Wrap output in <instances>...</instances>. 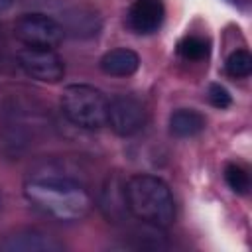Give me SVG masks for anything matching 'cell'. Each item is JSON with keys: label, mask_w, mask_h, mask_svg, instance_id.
<instances>
[{"label": "cell", "mask_w": 252, "mask_h": 252, "mask_svg": "<svg viewBox=\"0 0 252 252\" xmlns=\"http://www.w3.org/2000/svg\"><path fill=\"white\" fill-rule=\"evenodd\" d=\"M224 181L238 195H246L248 189H250V175H248V171L240 163H226V167H224Z\"/></svg>", "instance_id": "cell-15"}, {"label": "cell", "mask_w": 252, "mask_h": 252, "mask_svg": "<svg viewBox=\"0 0 252 252\" xmlns=\"http://www.w3.org/2000/svg\"><path fill=\"white\" fill-rule=\"evenodd\" d=\"M148 120V112L144 102L134 94H116L108 100L106 124L110 130L122 138L138 134Z\"/></svg>", "instance_id": "cell-5"}, {"label": "cell", "mask_w": 252, "mask_h": 252, "mask_svg": "<svg viewBox=\"0 0 252 252\" xmlns=\"http://www.w3.org/2000/svg\"><path fill=\"white\" fill-rule=\"evenodd\" d=\"M138 67H140V57L136 51L128 47L110 49L100 57L102 73L112 75V77H130L138 71Z\"/></svg>", "instance_id": "cell-10"}, {"label": "cell", "mask_w": 252, "mask_h": 252, "mask_svg": "<svg viewBox=\"0 0 252 252\" xmlns=\"http://www.w3.org/2000/svg\"><path fill=\"white\" fill-rule=\"evenodd\" d=\"M205 130V116L193 108H179L169 116V132L175 138H193Z\"/></svg>", "instance_id": "cell-12"}, {"label": "cell", "mask_w": 252, "mask_h": 252, "mask_svg": "<svg viewBox=\"0 0 252 252\" xmlns=\"http://www.w3.org/2000/svg\"><path fill=\"white\" fill-rule=\"evenodd\" d=\"M0 250L6 252H59L63 250V244L39 230V228H20L16 232L6 234L0 240Z\"/></svg>", "instance_id": "cell-7"}, {"label": "cell", "mask_w": 252, "mask_h": 252, "mask_svg": "<svg viewBox=\"0 0 252 252\" xmlns=\"http://www.w3.org/2000/svg\"><path fill=\"white\" fill-rule=\"evenodd\" d=\"M14 33L26 47H49V49L57 47L65 35L57 20L39 12L20 16L14 24Z\"/></svg>", "instance_id": "cell-4"}, {"label": "cell", "mask_w": 252, "mask_h": 252, "mask_svg": "<svg viewBox=\"0 0 252 252\" xmlns=\"http://www.w3.org/2000/svg\"><path fill=\"white\" fill-rule=\"evenodd\" d=\"M0 207H2V203H0Z\"/></svg>", "instance_id": "cell-18"}, {"label": "cell", "mask_w": 252, "mask_h": 252, "mask_svg": "<svg viewBox=\"0 0 252 252\" xmlns=\"http://www.w3.org/2000/svg\"><path fill=\"white\" fill-rule=\"evenodd\" d=\"M61 28L63 33H69L73 37H93L100 30V18L93 10L75 8L65 14Z\"/></svg>", "instance_id": "cell-11"}, {"label": "cell", "mask_w": 252, "mask_h": 252, "mask_svg": "<svg viewBox=\"0 0 252 252\" xmlns=\"http://www.w3.org/2000/svg\"><path fill=\"white\" fill-rule=\"evenodd\" d=\"M224 71L234 77V79H242L248 77L252 71V55L248 49H236L228 55L226 63H224Z\"/></svg>", "instance_id": "cell-14"}, {"label": "cell", "mask_w": 252, "mask_h": 252, "mask_svg": "<svg viewBox=\"0 0 252 252\" xmlns=\"http://www.w3.org/2000/svg\"><path fill=\"white\" fill-rule=\"evenodd\" d=\"M177 53L187 61H201L209 55V41L201 35H185L177 43Z\"/></svg>", "instance_id": "cell-13"}, {"label": "cell", "mask_w": 252, "mask_h": 252, "mask_svg": "<svg viewBox=\"0 0 252 252\" xmlns=\"http://www.w3.org/2000/svg\"><path fill=\"white\" fill-rule=\"evenodd\" d=\"M24 195L35 211L57 222H79L93 209L87 185L55 169L32 173L24 183Z\"/></svg>", "instance_id": "cell-1"}, {"label": "cell", "mask_w": 252, "mask_h": 252, "mask_svg": "<svg viewBox=\"0 0 252 252\" xmlns=\"http://www.w3.org/2000/svg\"><path fill=\"white\" fill-rule=\"evenodd\" d=\"M207 98H209V102H211L213 106H217V108H226V106H230V102H232L230 93H228L222 85H219V83L209 85Z\"/></svg>", "instance_id": "cell-16"}, {"label": "cell", "mask_w": 252, "mask_h": 252, "mask_svg": "<svg viewBox=\"0 0 252 252\" xmlns=\"http://www.w3.org/2000/svg\"><path fill=\"white\" fill-rule=\"evenodd\" d=\"M12 4H14V0H0V14H2V12H6Z\"/></svg>", "instance_id": "cell-17"}, {"label": "cell", "mask_w": 252, "mask_h": 252, "mask_svg": "<svg viewBox=\"0 0 252 252\" xmlns=\"http://www.w3.org/2000/svg\"><path fill=\"white\" fill-rule=\"evenodd\" d=\"M165 18L161 0H134L126 14V26L134 33H154L159 30Z\"/></svg>", "instance_id": "cell-8"}, {"label": "cell", "mask_w": 252, "mask_h": 252, "mask_svg": "<svg viewBox=\"0 0 252 252\" xmlns=\"http://www.w3.org/2000/svg\"><path fill=\"white\" fill-rule=\"evenodd\" d=\"M124 185L126 181H122L118 175H112V177H106L102 189H100V211L102 215L112 220V222H118V220H124L126 215H130L128 211V205H126V191H124Z\"/></svg>", "instance_id": "cell-9"}, {"label": "cell", "mask_w": 252, "mask_h": 252, "mask_svg": "<svg viewBox=\"0 0 252 252\" xmlns=\"http://www.w3.org/2000/svg\"><path fill=\"white\" fill-rule=\"evenodd\" d=\"M24 73L41 83H59L65 75L63 59L49 47H24L18 53Z\"/></svg>", "instance_id": "cell-6"}, {"label": "cell", "mask_w": 252, "mask_h": 252, "mask_svg": "<svg viewBox=\"0 0 252 252\" xmlns=\"http://www.w3.org/2000/svg\"><path fill=\"white\" fill-rule=\"evenodd\" d=\"M59 104L65 118L83 130H98L106 126L108 98L93 85L77 83L65 87Z\"/></svg>", "instance_id": "cell-3"}, {"label": "cell", "mask_w": 252, "mask_h": 252, "mask_svg": "<svg viewBox=\"0 0 252 252\" xmlns=\"http://www.w3.org/2000/svg\"><path fill=\"white\" fill-rule=\"evenodd\" d=\"M126 205L132 217L146 224L167 228L175 220V201L169 185L148 173H136L126 179Z\"/></svg>", "instance_id": "cell-2"}]
</instances>
